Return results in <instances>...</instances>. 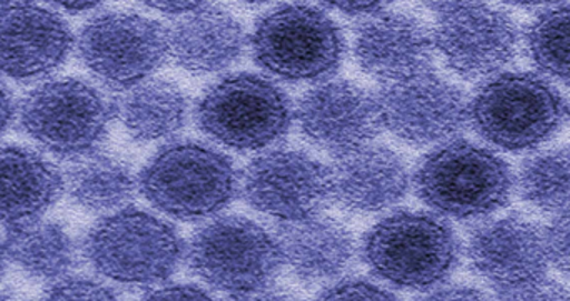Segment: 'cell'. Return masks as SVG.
<instances>
[{"label": "cell", "mask_w": 570, "mask_h": 301, "mask_svg": "<svg viewBox=\"0 0 570 301\" xmlns=\"http://www.w3.org/2000/svg\"><path fill=\"white\" fill-rule=\"evenodd\" d=\"M239 183L229 157L194 140L163 147L139 177L140 192L157 210L190 222L213 219L227 209Z\"/></svg>", "instance_id": "6da1fadb"}, {"label": "cell", "mask_w": 570, "mask_h": 301, "mask_svg": "<svg viewBox=\"0 0 570 301\" xmlns=\"http://www.w3.org/2000/svg\"><path fill=\"white\" fill-rule=\"evenodd\" d=\"M564 97L535 73L501 72L482 83L469 102L475 132L509 152L534 149L569 119Z\"/></svg>", "instance_id": "7a4b0ae2"}, {"label": "cell", "mask_w": 570, "mask_h": 301, "mask_svg": "<svg viewBox=\"0 0 570 301\" xmlns=\"http://www.w3.org/2000/svg\"><path fill=\"white\" fill-rule=\"evenodd\" d=\"M508 163L484 147L451 140L432 150L414 175L419 199L449 219H481L501 209L511 197Z\"/></svg>", "instance_id": "3957f363"}, {"label": "cell", "mask_w": 570, "mask_h": 301, "mask_svg": "<svg viewBox=\"0 0 570 301\" xmlns=\"http://www.w3.org/2000/svg\"><path fill=\"white\" fill-rule=\"evenodd\" d=\"M362 259L374 275L399 289H434L458 265L459 240L441 217L402 210L368 230Z\"/></svg>", "instance_id": "277c9868"}, {"label": "cell", "mask_w": 570, "mask_h": 301, "mask_svg": "<svg viewBox=\"0 0 570 301\" xmlns=\"http://www.w3.org/2000/svg\"><path fill=\"white\" fill-rule=\"evenodd\" d=\"M83 253L106 279L149 287L166 282L176 272L186 249L166 220L144 210L122 209L90 229Z\"/></svg>", "instance_id": "5b68a950"}, {"label": "cell", "mask_w": 570, "mask_h": 301, "mask_svg": "<svg viewBox=\"0 0 570 301\" xmlns=\"http://www.w3.org/2000/svg\"><path fill=\"white\" fill-rule=\"evenodd\" d=\"M250 49L257 66L287 82H324L341 67L345 39L324 10L287 3L264 13Z\"/></svg>", "instance_id": "8992f818"}, {"label": "cell", "mask_w": 570, "mask_h": 301, "mask_svg": "<svg viewBox=\"0 0 570 301\" xmlns=\"http://www.w3.org/2000/svg\"><path fill=\"white\" fill-rule=\"evenodd\" d=\"M200 129L239 152L269 149L287 136L294 119L291 99L273 80L257 73L223 77L200 97Z\"/></svg>", "instance_id": "52a82bcc"}, {"label": "cell", "mask_w": 570, "mask_h": 301, "mask_svg": "<svg viewBox=\"0 0 570 301\" xmlns=\"http://www.w3.org/2000/svg\"><path fill=\"white\" fill-rule=\"evenodd\" d=\"M186 259L204 283L229 297L274 285L284 263L276 237L239 215L219 217L197 230Z\"/></svg>", "instance_id": "ba28073f"}, {"label": "cell", "mask_w": 570, "mask_h": 301, "mask_svg": "<svg viewBox=\"0 0 570 301\" xmlns=\"http://www.w3.org/2000/svg\"><path fill=\"white\" fill-rule=\"evenodd\" d=\"M114 106L87 82L57 79L33 89L19 107L20 126L43 150L62 159L97 152Z\"/></svg>", "instance_id": "9c48e42d"}, {"label": "cell", "mask_w": 570, "mask_h": 301, "mask_svg": "<svg viewBox=\"0 0 570 301\" xmlns=\"http://www.w3.org/2000/svg\"><path fill=\"white\" fill-rule=\"evenodd\" d=\"M79 53L106 86L132 89L149 80L169 57L167 29L139 13H102L80 32Z\"/></svg>", "instance_id": "30bf717a"}, {"label": "cell", "mask_w": 570, "mask_h": 301, "mask_svg": "<svg viewBox=\"0 0 570 301\" xmlns=\"http://www.w3.org/2000/svg\"><path fill=\"white\" fill-rule=\"evenodd\" d=\"M434 47L465 79H491L511 62L518 29L509 13L478 2L435 3Z\"/></svg>", "instance_id": "8fae6325"}, {"label": "cell", "mask_w": 570, "mask_h": 301, "mask_svg": "<svg viewBox=\"0 0 570 301\" xmlns=\"http://www.w3.org/2000/svg\"><path fill=\"white\" fill-rule=\"evenodd\" d=\"M381 126L414 146L451 142L469 122L464 93L438 73L385 83L374 96Z\"/></svg>", "instance_id": "7c38bea8"}, {"label": "cell", "mask_w": 570, "mask_h": 301, "mask_svg": "<svg viewBox=\"0 0 570 301\" xmlns=\"http://www.w3.org/2000/svg\"><path fill=\"white\" fill-rule=\"evenodd\" d=\"M250 207L281 223L321 215L331 195L328 167L307 152L274 149L256 157L243 179Z\"/></svg>", "instance_id": "4fadbf2b"}, {"label": "cell", "mask_w": 570, "mask_h": 301, "mask_svg": "<svg viewBox=\"0 0 570 301\" xmlns=\"http://www.w3.org/2000/svg\"><path fill=\"white\" fill-rule=\"evenodd\" d=\"M302 133L332 155L371 146L381 132L374 96L345 80H324L304 93L295 110Z\"/></svg>", "instance_id": "5bb4252c"}, {"label": "cell", "mask_w": 570, "mask_h": 301, "mask_svg": "<svg viewBox=\"0 0 570 301\" xmlns=\"http://www.w3.org/2000/svg\"><path fill=\"white\" fill-rule=\"evenodd\" d=\"M468 253L475 272L501 292L539 282L551 263L546 230L521 215L475 229Z\"/></svg>", "instance_id": "9a60e30c"}, {"label": "cell", "mask_w": 570, "mask_h": 301, "mask_svg": "<svg viewBox=\"0 0 570 301\" xmlns=\"http://www.w3.org/2000/svg\"><path fill=\"white\" fill-rule=\"evenodd\" d=\"M73 36L66 20L29 2L0 3V73L17 80L39 79L69 57Z\"/></svg>", "instance_id": "2e32d148"}, {"label": "cell", "mask_w": 570, "mask_h": 301, "mask_svg": "<svg viewBox=\"0 0 570 301\" xmlns=\"http://www.w3.org/2000/svg\"><path fill=\"white\" fill-rule=\"evenodd\" d=\"M434 49L431 30L411 13L382 10L355 29L358 66L384 86L429 72Z\"/></svg>", "instance_id": "e0dca14e"}, {"label": "cell", "mask_w": 570, "mask_h": 301, "mask_svg": "<svg viewBox=\"0 0 570 301\" xmlns=\"http://www.w3.org/2000/svg\"><path fill=\"white\" fill-rule=\"evenodd\" d=\"M328 173L332 199L355 213L392 209L404 199L411 185V175L402 157L374 143L335 157Z\"/></svg>", "instance_id": "ac0fdd59"}, {"label": "cell", "mask_w": 570, "mask_h": 301, "mask_svg": "<svg viewBox=\"0 0 570 301\" xmlns=\"http://www.w3.org/2000/svg\"><path fill=\"white\" fill-rule=\"evenodd\" d=\"M169 56L194 73H217L240 59L246 46L243 27L233 13L206 3L179 17L167 29Z\"/></svg>", "instance_id": "d6986e66"}, {"label": "cell", "mask_w": 570, "mask_h": 301, "mask_svg": "<svg viewBox=\"0 0 570 301\" xmlns=\"http://www.w3.org/2000/svg\"><path fill=\"white\" fill-rule=\"evenodd\" d=\"M283 262L302 282L338 279L354 260V239L337 220L315 215L277 230Z\"/></svg>", "instance_id": "ffe728a7"}, {"label": "cell", "mask_w": 570, "mask_h": 301, "mask_svg": "<svg viewBox=\"0 0 570 301\" xmlns=\"http://www.w3.org/2000/svg\"><path fill=\"white\" fill-rule=\"evenodd\" d=\"M62 173L32 150L0 147V222L9 227L39 220L63 190Z\"/></svg>", "instance_id": "44dd1931"}, {"label": "cell", "mask_w": 570, "mask_h": 301, "mask_svg": "<svg viewBox=\"0 0 570 301\" xmlns=\"http://www.w3.org/2000/svg\"><path fill=\"white\" fill-rule=\"evenodd\" d=\"M114 112L134 139L157 142L183 129L189 103L176 83L153 79L124 90Z\"/></svg>", "instance_id": "7402d4cb"}, {"label": "cell", "mask_w": 570, "mask_h": 301, "mask_svg": "<svg viewBox=\"0 0 570 301\" xmlns=\"http://www.w3.org/2000/svg\"><path fill=\"white\" fill-rule=\"evenodd\" d=\"M7 259L33 279L60 282L77 263V249L72 237L56 222H33L7 230Z\"/></svg>", "instance_id": "603a6c76"}, {"label": "cell", "mask_w": 570, "mask_h": 301, "mask_svg": "<svg viewBox=\"0 0 570 301\" xmlns=\"http://www.w3.org/2000/svg\"><path fill=\"white\" fill-rule=\"evenodd\" d=\"M73 202L94 212L122 210L136 193L132 169L119 157L94 152L77 159L66 180Z\"/></svg>", "instance_id": "cb8c5ba5"}, {"label": "cell", "mask_w": 570, "mask_h": 301, "mask_svg": "<svg viewBox=\"0 0 570 301\" xmlns=\"http://www.w3.org/2000/svg\"><path fill=\"white\" fill-rule=\"evenodd\" d=\"M521 195L546 212H570V149L546 150L525 160L519 173Z\"/></svg>", "instance_id": "d4e9b609"}, {"label": "cell", "mask_w": 570, "mask_h": 301, "mask_svg": "<svg viewBox=\"0 0 570 301\" xmlns=\"http://www.w3.org/2000/svg\"><path fill=\"white\" fill-rule=\"evenodd\" d=\"M529 56L544 76L570 83V6L535 17L525 32Z\"/></svg>", "instance_id": "484cf974"}, {"label": "cell", "mask_w": 570, "mask_h": 301, "mask_svg": "<svg viewBox=\"0 0 570 301\" xmlns=\"http://www.w3.org/2000/svg\"><path fill=\"white\" fill-rule=\"evenodd\" d=\"M40 301H120L102 283L87 279H63L57 282Z\"/></svg>", "instance_id": "4316f807"}, {"label": "cell", "mask_w": 570, "mask_h": 301, "mask_svg": "<svg viewBox=\"0 0 570 301\" xmlns=\"http://www.w3.org/2000/svg\"><path fill=\"white\" fill-rule=\"evenodd\" d=\"M317 301H399L387 290L365 280H342L328 287Z\"/></svg>", "instance_id": "83f0119b"}, {"label": "cell", "mask_w": 570, "mask_h": 301, "mask_svg": "<svg viewBox=\"0 0 570 301\" xmlns=\"http://www.w3.org/2000/svg\"><path fill=\"white\" fill-rule=\"evenodd\" d=\"M549 260L570 275V212L561 213L546 230Z\"/></svg>", "instance_id": "f1b7e54d"}, {"label": "cell", "mask_w": 570, "mask_h": 301, "mask_svg": "<svg viewBox=\"0 0 570 301\" xmlns=\"http://www.w3.org/2000/svg\"><path fill=\"white\" fill-rule=\"evenodd\" d=\"M498 301H570V292L551 280H539L518 289L502 290Z\"/></svg>", "instance_id": "f546056e"}, {"label": "cell", "mask_w": 570, "mask_h": 301, "mask_svg": "<svg viewBox=\"0 0 570 301\" xmlns=\"http://www.w3.org/2000/svg\"><path fill=\"white\" fill-rule=\"evenodd\" d=\"M142 301H216L206 290L194 285H167L147 295Z\"/></svg>", "instance_id": "4dcf8cb0"}, {"label": "cell", "mask_w": 570, "mask_h": 301, "mask_svg": "<svg viewBox=\"0 0 570 301\" xmlns=\"http://www.w3.org/2000/svg\"><path fill=\"white\" fill-rule=\"evenodd\" d=\"M417 301H492L479 290L469 289V287H444V289L434 290Z\"/></svg>", "instance_id": "1f68e13d"}, {"label": "cell", "mask_w": 570, "mask_h": 301, "mask_svg": "<svg viewBox=\"0 0 570 301\" xmlns=\"http://www.w3.org/2000/svg\"><path fill=\"white\" fill-rule=\"evenodd\" d=\"M227 301H301L291 290L281 289V287L271 285L257 292L247 293V295L229 297Z\"/></svg>", "instance_id": "d6a6232c"}, {"label": "cell", "mask_w": 570, "mask_h": 301, "mask_svg": "<svg viewBox=\"0 0 570 301\" xmlns=\"http://www.w3.org/2000/svg\"><path fill=\"white\" fill-rule=\"evenodd\" d=\"M335 9L341 10V12L347 13V16L354 17H367L375 16V13L382 12L384 10V6L382 3H332Z\"/></svg>", "instance_id": "836d02e7"}, {"label": "cell", "mask_w": 570, "mask_h": 301, "mask_svg": "<svg viewBox=\"0 0 570 301\" xmlns=\"http://www.w3.org/2000/svg\"><path fill=\"white\" fill-rule=\"evenodd\" d=\"M13 119V103L9 90L0 83V136L6 132Z\"/></svg>", "instance_id": "e575fe53"}, {"label": "cell", "mask_w": 570, "mask_h": 301, "mask_svg": "<svg viewBox=\"0 0 570 301\" xmlns=\"http://www.w3.org/2000/svg\"><path fill=\"white\" fill-rule=\"evenodd\" d=\"M149 6L154 7V9L163 10V12L173 13V16L183 17V16H186V13L193 12V10L199 9V7L203 6V3H196V2H186V3L160 2V3H157V2H154V3H149Z\"/></svg>", "instance_id": "d590c367"}, {"label": "cell", "mask_w": 570, "mask_h": 301, "mask_svg": "<svg viewBox=\"0 0 570 301\" xmlns=\"http://www.w3.org/2000/svg\"><path fill=\"white\" fill-rule=\"evenodd\" d=\"M62 7L69 12H83V10L94 9L97 3H62Z\"/></svg>", "instance_id": "8d00e7d4"}, {"label": "cell", "mask_w": 570, "mask_h": 301, "mask_svg": "<svg viewBox=\"0 0 570 301\" xmlns=\"http://www.w3.org/2000/svg\"><path fill=\"white\" fill-rule=\"evenodd\" d=\"M6 247H3V243L0 242V273H2L3 265H6Z\"/></svg>", "instance_id": "74e56055"}, {"label": "cell", "mask_w": 570, "mask_h": 301, "mask_svg": "<svg viewBox=\"0 0 570 301\" xmlns=\"http://www.w3.org/2000/svg\"><path fill=\"white\" fill-rule=\"evenodd\" d=\"M0 301H20V300H17L16 297H13V295H9V293L0 292Z\"/></svg>", "instance_id": "f35d334b"}]
</instances>
